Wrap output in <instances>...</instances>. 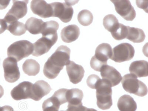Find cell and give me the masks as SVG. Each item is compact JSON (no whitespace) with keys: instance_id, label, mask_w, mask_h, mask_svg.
<instances>
[{"instance_id":"cell-1","label":"cell","mask_w":148,"mask_h":111,"mask_svg":"<svg viewBox=\"0 0 148 111\" xmlns=\"http://www.w3.org/2000/svg\"><path fill=\"white\" fill-rule=\"evenodd\" d=\"M71 50L67 46H59L44 65L43 72L45 76L50 79H55L64 66L70 62Z\"/></svg>"},{"instance_id":"cell-2","label":"cell","mask_w":148,"mask_h":111,"mask_svg":"<svg viewBox=\"0 0 148 111\" xmlns=\"http://www.w3.org/2000/svg\"><path fill=\"white\" fill-rule=\"evenodd\" d=\"M112 87L103 79H100L96 87V97L97 106L102 110L110 109L113 105Z\"/></svg>"},{"instance_id":"cell-3","label":"cell","mask_w":148,"mask_h":111,"mask_svg":"<svg viewBox=\"0 0 148 111\" xmlns=\"http://www.w3.org/2000/svg\"><path fill=\"white\" fill-rule=\"evenodd\" d=\"M121 83L124 89L130 93L140 97H144L147 95V86L133 74H127L123 76Z\"/></svg>"},{"instance_id":"cell-4","label":"cell","mask_w":148,"mask_h":111,"mask_svg":"<svg viewBox=\"0 0 148 111\" xmlns=\"http://www.w3.org/2000/svg\"><path fill=\"white\" fill-rule=\"evenodd\" d=\"M34 51V45L29 41L21 40L16 42L9 46L8 56L14 58L19 62L27 57Z\"/></svg>"},{"instance_id":"cell-5","label":"cell","mask_w":148,"mask_h":111,"mask_svg":"<svg viewBox=\"0 0 148 111\" xmlns=\"http://www.w3.org/2000/svg\"><path fill=\"white\" fill-rule=\"evenodd\" d=\"M134 47L129 43H123L116 46L112 51L111 60L116 63L128 61L134 57Z\"/></svg>"},{"instance_id":"cell-6","label":"cell","mask_w":148,"mask_h":111,"mask_svg":"<svg viewBox=\"0 0 148 111\" xmlns=\"http://www.w3.org/2000/svg\"><path fill=\"white\" fill-rule=\"evenodd\" d=\"M11 9L3 18L8 24L17 21L23 18L27 12V4L28 1H13Z\"/></svg>"},{"instance_id":"cell-7","label":"cell","mask_w":148,"mask_h":111,"mask_svg":"<svg viewBox=\"0 0 148 111\" xmlns=\"http://www.w3.org/2000/svg\"><path fill=\"white\" fill-rule=\"evenodd\" d=\"M51 4L53 9V17H57L65 23L71 21L74 13L71 5L67 2H53Z\"/></svg>"},{"instance_id":"cell-8","label":"cell","mask_w":148,"mask_h":111,"mask_svg":"<svg viewBox=\"0 0 148 111\" xmlns=\"http://www.w3.org/2000/svg\"><path fill=\"white\" fill-rule=\"evenodd\" d=\"M17 61L14 58H6L3 63L5 80L9 83L15 82L20 77V72Z\"/></svg>"},{"instance_id":"cell-9","label":"cell","mask_w":148,"mask_h":111,"mask_svg":"<svg viewBox=\"0 0 148 111\" xmlns=\"http://www.w3.org/2000/svg\"><path fill=\"white\" fill-rule=\"evenodd\" d=\"M114 4L116 12L120 16L127 21H133L136 16V12L130 1H111Z\"/></svg>"},{"instance_id":"cell-10","label":"cell","mask_w":148,"mask_h":111,"mask_svg":"<svg viewBox=\"0 0 148 111\" xmlns=\"http://www.w3.org/2000/svg\"><path fill=\"white\" fill-rule=\"evenodd\" d=\"M33 84L29 82L24 81L19 83L12 90L10 94L15 100L30 99Z\"/></svg>"},{"instance_id":"cell-11","label":"cell","mask_w":148,"mask_h":111,"mask_svg":"<svg viewBox=\"0 0 148 111\" xmlns=\"http://www.w3.org/2000/svg\"><path fill=\"white\" fill-rule=\"evenodd\" d=\"M30 8L34 14L43 18L53 16V9L51 3L48 4L45 1H32Z\"/></svg>"},{"instance_id":"cell-12","label":"cell","mask_w":148,"mask_h":111,"mask_svg":"<svg viewBox=\"0 0 148 111\" xmlns=\"http://www.w3.org/2000/svg\"><path fill=\"white\" fill-rule=\"evenodd\" d=\"M100 72L102 79L109 82L112 87L118 85L122 80L120 73L113 67L108 64L102 67Z\"/></svg>"},{"instance_id":"cell-13","label":"cell","mask_w":148,"mask_h":111,"mask_svg":"<svg viewBox=\"0 0 148 111\" xmlns=\"http://www.w3.org/2000/svg\"><path fill=\"white\" fill-rule=\"evenodd\" d=\"M66 69L70 82L77 84L81 82L84 77L85 71L82 66L76 64L72 61L66 65Z\"/></svg>"},{"instance_id":"cell-14","label":"cell","mask_w":148,"mask_h":111,"mask_svg":"<svg viewBox=\"0 0 148 111\" xmlns=\"http://www.w3.org/2000/svg\"><path fill=\"white\" fill-rule=\"evenodd\" d=\"M51 89L48 83L43 80H40L33 84L30 99L39 101L45 96L49 93Z\"/></svg>"},{"instance_id":"cell-15","label":"cell","mask_w":148,"mask_h":111,"mask_svg":"<svg viewBox=\"0 0 148 111\" xmlns=\"http://www.w3.org/2000/svg\"><path fill=\"white\" fill-rule=\"evenodd\" d=\"M56 42L46 37H42L34 43L33 56L38 57L47 53Z\"/></svg>"},{"instance_id":"cell-16","label":"cell","mask_w":148,"mask_h":111,"mask_svg":"<svg viewBox=\"0 0 148 111\" xmlns=\"http://www.w3.org/2000/svg\"><path fill=\"white\" fill-rule=\"evenodd\" d=\"M80 30L78 26L71 25L63 28L61 32V37L63 42L70 43L75 41L78 38Z\"/></svg>"},{"instance_id":"cell-17","label":"cell","mask_w":148,"mask_h":111,"mask_svg":"<svg viewBox=\"0 0 148 111\" xmlns=\"http://www.w3.org/2000/svg\"><path fill=\"white\" fill-rule=\"evenodd\" d=\"M129 70L130 73L137 77H146L148 76V63L146 61H135L131 64Z\"/></svg>"},{"instance_id":"cell-18","label":"cell","mask_w":148,"mask_h":111,"mask_svg":"<svg viewBox=\"0 0 148 111\" xmlns=\"http://www.w3.org/2000/svg\"><path fill=\"white\" fill-rule=\"evenodd\" d=\"M59 24L56 21H51L45 22L44 26L41 34L42 37H46L48 39L57 42L58 39V30Z\"/></svg>"},{"instance_id":"cell-19","label":"cell","mask_w":148,"mask_h":111,"mask_svg":"<svg viewBox=\"0 0 148 111\" xmlns=\"http://www.w3.org/2000/svg\"><path fill=\"white\" fill-rule=\"evenodd\" d=\"M117 107L120 111H136L137 109V103L134 99L127 95H123L119 98Z\"/></svg>"},{"instance_id":"cell-20","label":"cell","mask_w":148,"mask_h":111,"mask_svg":"<svg viewBox=\"0 0 148 111\" xmlns=\"http://www.w3.org/2000/svg\"><path fill=\"white\" fill-rule=\"evenodd\" d=\"M112 55V49L110 45L102 43L96 48L94 56L98 60L108 63V59H110Z\"/></svg>"},{"instance_id":"cell-21","label":"cell","mask_w":148,"mask_h":111,"mask_svg":"<svg viewBox=\"0 0 148 111\" xmlns=\"http://www.w3.org/2000/svg\"><path fill=\"white\" fill-rule=\"evenodd\" d=\"M45 22L42 19L31 17L26 21L25 26L26 29L33 35L41 34Z\"/></svg>"},{"instance_id":"cell-22","label":"cell","mask_w":148,"mask_h":111,"mask_svg":"<svg viewBox=\"0 0 148 111\" xmlns=\"http://www.w3.org/2000/svg\"><path fill=\"white\" fill-rule=\"evenodd\" d=\"M83 97V92L81 90L77 88L67 89L66 99L69 105H77L82 103Z\"/></svg>"},{"instance_id":"cell-23","label":"cell","mask_w":148,"mask_h":111,"mask_svg":"<svg viewBox=\"0 0 148 111\" xmlns=\"http://www.w3.org/2000/svg\"><path fill=\"white\" fill-rule=\"evenodd\" d=\"M127 28L128 33L126 39L134 43H140L144 41L146 35L143 30L129 26H127Z\"/></svg>"},{"instance_id":"cell-24","label":"cell","mask_w":148,"mask_h":111,"mask_svg":"<svg viewBox=\"0 0 148 111\" xmlns=\"http://www.w3.org/2000/svg\"><path fill=\"white\" fill-rule=\"evenodd\" d=\"M22 69L24 73L28 76H35L39 73L40 65L34 59H27L22 65Z\"/></svg>"},{"instance_id":"cell-25","label":"cell","mask_w":148,"mask_h":111,"mask_svg":"<svg viewBox=\"0 0 148 111\" xmlns=\"http://www.w3.org/2000/svg\"><path fill=\"white\" fill-rule=\"evenodd\" d=\"M119 23L117 18L112 14L106 16L103 19V25L104 28L111 33L118 27Z\"/></svg>"},{"instance_id":"cell-26","label":"cell","mask_w":148,"mask_h":111,"mask_svg":"<svg viewBox=\"0 0 148 111\" xmlns=\"http://www.w3.org/2000/svg\"><path fill=\"white\" fill-rule=\"evenodd\" d=\"M13 35L20 36L26 31L25 25L22 22L16 21L8 25L7 29Z\"/></svg>"},{"instance_id":"cell-27","label":"cell","mask_w":148,"mask_h":111,"mask_svg":"<svg viewBox=\"0 0 148 111\" xmlns=\"http://www.w3.org/2000/svg\"><path fill=\"white\" fill-rule=\"evenodd\" d=\"M60 105L57 99L52 96L43 102L42 109L43 111H59Z\"/></svg>"},{"instance_id":"cell-28","label":"cell","mask_w":148,"mask_h":111,"mask_svg":"<svg viewBox=\"0 0 148 111\" xmlns=\"http://www.w3.org/2000/svg\"><path fill=\"white\" fill-rule=\"evenodd\" d=\"M78 21L83 26L90 25L93 20V15L89 10L84 9L79 12L77 16Z\"/></svg>"},{"instance_id":"cell-29","label":"cell","mask_w":148,"mask_h":111,"mask_svg":"<svg viewBox=\"0 0 148 111\" xmlns=\"http://www.w3.org/2000/svg\"><path fill=\"white\" fill-rule=\"evenodd\" d=\"M128 33L127 26L119 23L118 27L113 32L111 33L114 39L120 40L125 39Z\"/></svg>"},{"instance_id":"cell-30","label":"cell","mask_w":148,"mask_h":111,"mask_svg":"<svg viewBox=\"0 0 148 111\" xmlns=\"http://www.w3.org/2000/svg\"><path fill=\"white\" fill-rule=\"evenodd\" d=\"M67 90V89L66 88H60L55 92L53 96L57 99L60 103V105L67 103L66 99Z\"/></svg>"},{"instance_id":"cell-31","label":"cell","mask_w":148,"mask_h":111,"mask_svg":"<svg viewBox=\"0 0 148 111\" xmlns=\"http://www.w3.org/2000/svg\"><path fill=\"white\" fill-rule=\"evenodd\" d=\"M99 77L95 74L90 75L87 79L86 83L87 85L90 88L93 89H96L98 83L100 80Z\"/></svg>"},{"instance_id":"cell-32","label":"cell","mask_w":148,"mask_h":111,"mask_svg":"<svg viewBox=\"0 0 148 111\" xmlns=\"http://www.w3.org/2000/svg\"><path fill=\"white\" fill-rule=\"evenodd\" d=\"M107 63H108L98 60L94 56L91 59L90 65L91 68L95 71L97 72H100L102 67L105 65H107Z\"/></svg>"},{"instance_id":"cell-33","label":"cell","mask_w":148,"mask_h":111,"mask_svg":"<svg viewBox=\"0 0 148 111\" xmlns=\"http://www.w3.org/2000/svg\"><path fill=\"white\" fill-rule=\"evenodd\" d=\"M8 24L4 19H0V34L7 29Z\"/></svg>"},{"instance_id":"cell-34","label":"cell","mask_w":148,"mask_h":111,"mask_svg":"<svg viewBox=\"0 0 148 111\" xmlns=\"http://www.w3.org/2000/svg\"><path fill=\"white\" fill-rule=\"evenodd\" d=\"M10 1H0V10L5 9L8 6Z\"/></svg>"},{"instance_id":"cell-35","label":"cell","mask_w":148,"mask_h":111,"mask_svg":"<svg viewBox=\"0 0 148 111\" xmlns=\"http://www.w3.org/2000/svg\"><path fill=\"white\" fill-rule=\"evenodd\" d=\"M0 111H14V110L11 106H5L0 108Z\"/></svg>"},{"instance_id":"cell-36","label":"cell","mask_w":148,"mask_h":111,"mask_svg":"<svg viewBox=\"0 0 148 111\" xmlns=\"http://www.w3.org/2000/svg\"><path fill=\"white\" fill-rule=\"evenodd\" d=\"M81 111H97L96 109L92 108H88L84 106H83Z\"/></svg>"},{"instance_id":"cell-37","label":"cell","mask_w":148,"mask_h":111,"mask_svg":"<svg viewBox=\"0 0 148 111\" xmlns=\"http://www.w3.org/2000/svg\"><path fill=\"white\" fill-rule=\"evenodd\" d=\"M4 93V91L3 88L2 86L0 85V99L3 96Z\"/></svg>"},{"instance_id":"cell-38","label":"cell","mask_w":148,"mask_h":111,"mask_svg":"<svg viewBox=\"0 0 148 111\" xmlns=\"http://www.w3.org/2000/svg\"><path fill=\"white\" fill-rule=\"evenodd\" d=\"M0 108H1V107H0Z\"/></svg>"}]
</instances>
